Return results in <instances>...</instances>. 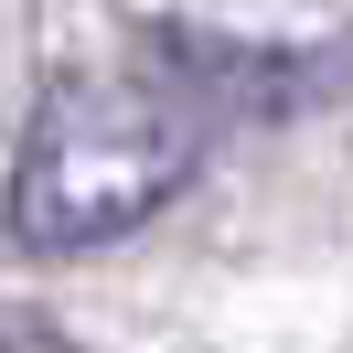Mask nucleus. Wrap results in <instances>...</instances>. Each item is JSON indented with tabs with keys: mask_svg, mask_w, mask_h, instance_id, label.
Segmentation results:
<instances>
[{
	"mask_svg": "<svg viewBox=\"0 0 353 353\" xmlns=\"http://www.w3.org/2000/svg\"><path fill=\"white\" fill-rule=\"evenodd\" d=\"M193 161H203V108L172 75H65L11 172V236L43 257L108 246L150 225L193 182Z\"/></svg>",
	"mask_w": 353,
	"mask_h": 353,
	"instance_id": "f257e3e1",
	"label": "nucleus"
}]
</instances>
